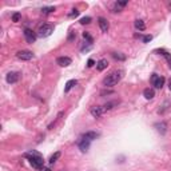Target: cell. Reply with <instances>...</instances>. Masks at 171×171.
I'll return each instance as SVG.
<instances>
[{"instance_id": "obj_8", "label": "cell", "mask_w": 171, "mask_h": 171, "mask_svg": "<svg viewBox=\"0 0 171 171\" xmlns=\"http://www.w3.org/2000/svg\"><path fill=\"white\" fill-rule=\"evenodd\" d=\"M90 112H91V115L94 116V118H100V116L104 114V110H103V107H100V106H94V107H91Z\"/></svg>"}, {"instance_id": "obj_17", "label": "cell", "mask_w": 171, "mask_h": 171, "mask_svg": "<svg viewBox=\"0 0 171 171\" xmlns=\"http://www.w3.org/2000/svg\"><path fill=\"white\" fill-rule=\"evenodd\" d=\"M156 52H159V53H162L163 56L166 58V60L169 62V66H170V68H171V55L167 51H165V50H156Z\"/></svg>"}, {"instance_id": "obj_15", "label": "cell", "mask_w": 171, "mask_h": 171, "mask_svg": "<svg viewBox=\"0 0 171 171\" xmlns=\"http://www.w3.org/2000/svg\"><path fill=\"white\" fill-rule=\"evenodd\" d=\"M76 84H78V80H75V79H71V80H68V82L66 83V87H64V92H68L70 90H72L74 87H75Z\"/></svg>"}, {"instance_id": "obj_16", "label": "cell", "mask_w": 171, "mask_h": 171, "mask_svg": "<svg viewBox=\"0 0 171 171\" xmlns=\"http://www.w3.org/2000/svg\"><path fill=\"white\" fill-rule=\"evenodd\" d=\"M134 26H135L136 29H139V31H145L146 29V24L143 23V20H135V23H134Z\"/></svg>"}, {"instance_id": "obj_11", "label": "cell", "mask_w": 171, "mask_h": 171, "mask_svg": "<svg viewBox=\"0 0 171 171\" xmlns=\"http://www.w3.org/2000/svg\"><path fill=\"white\" fill-rule=\"evenodd\" d=\"M82 138L83 139H87V140H95L96 138H99V134L98 132H95V131H87V132H84L82 135Z\"/></svg>"}, {"instance_id": "obj_31", "label": "cell", "mask_w": 171, "mask_h": 171, "mask_svg": "<svg viewBox=\"0 0 171 171\" xmlns=\"http://www.w3.org/2000/svg\"><path fill=\"white\" fill-rule=\"evenodd\" d=\"M60 171H64V170H60Z\"/></svg>"}, {"instance_id": "obj_4", "label": "cell", "mask_w": 171, "mask_h": 171, "mask_svg": "<svg viewBox=\"0 0 171 171\" xmlns=\"http://www.w3.org/2000/svg\"><path fill=\"white\" fill-rule=\"evenodd\" d=\"M151 83H152V86L155 87V88L160 90L163 87V84H165V78H163V76L156 75V74H152L151 75Z\"/></svg>"}, {"instance_id": "obj_10", "label": "cell", "mask_w": 171, "mask_h": 171, "mask_svg": "<svg viewBox=\"0 0 171 171\" xmlns=\"http://www.w3.org/2000/svg\"><path fill=\"white\" fill-rule=\"evenodd\" d=\"M98 24L100 27V29H102V32H107L110 28V23L107 22L106 18H99L98 19Z\"/></svg>"}, {"instance_id": "obj_30", "label": "cell", "mask_w": 171, "mask_h": 171, "mask_svg": "<svg viewBox=\"0 0 171 171\" xmlns=\"http://www.w3.org/2000/svg\"><path fill=\"white\" fill-rule=\"evenodd\" d=\"M169 87H170V90H171V79H170V82H169Z\"/></svg>"}, {"instance_id": "obj_9", "label": "cell", "mask_w": 171, "mask_h": 171, "mask_svg": "<svg viewBox=\"0 0 171 171\" xmlns=\"http://www.w3.org/2000/svg\"><path fill=\"white\" fill-rule=\"evenodd\" d=\"M56 63H58L60 67H68L72 63V60H71V58H68V56H59V58L56 59Z\"/></svg>"}, {"instance_id": "obj_22", "label": "cell", "mask_w": 171, "mask_h": 171, "mask_svg": "<svg viewBox=\"0 0 171 171\" xmlns=\"http://www.w3.org/2000/svg\"><path fill=\"white\" fill-rule=\"evenodd\" d=\"M91 18H90V16H84V18H82L80 19V24H90V23H91Z\"/></svg>"}, {"instance_id": "obj_13", "label": "cell", "mask_w": 171, "mask_h": 171, "mask_svg": "<svg viewBox=\"0 0 171 171\" xmlns=\"http://www.w3.org/2000/svg\"><path fill=\"white\" fill-rule=\"evenodd\" d=\"M107 66H108L107 59H100L99 62L96 63V70H98V71H103V70L107 68Z\"/></svg>"}, {"instance_id": "obj_25", "label": "cell", "mask_w": 171, "mask_h": 171, "mask_svg": "<svg viewBox=\"0 0 171 171\" xmlns=\"http://www.w3.org/2000/svg\"><path fill=\"white\" fill-rule=\"evenodd\" d=\"M83 38L88 40V43H92V42H94V39L91 38V35H90L88 32H83Z\"/></svg>"}, {"instance_id": "obj_27", "label": "cell", "mask_w": 171, "mask_h": 171, "mask_svg": "<svg viewBox=\"0 0 171 171\" xmlns=\"http://www.w3.org/2000/svg\"><path fill=\"white\" fill-rule=\"evenodd\" d=\"M151 39H152L151 35H147V36H145V38H143V43H149Z\"/></svg>"}, {"instance_id": "obj_23", "label": "cell", "mask_w": 171, "mask_h": 171, "mask_svg": "<svg viewBox=\"0 0 171 171\" xmlns=\"http://www.w3.org/2000/svg\"><path fill=\"white\" fill-rule=\"evenodd\" d=\"M53 11H55V7H44V8H42L43 13H51Z\"/></svg>"}, {"instance_id": "obj_12", "label": "cell", "mask_w": 171, "mask_h": 171, "mask_svg": "<svg viewBox=\"0 0 171 171\" xmlns=\"http://www.w3.org/2000/svg\"><path fill=\"white\" fill-rule=\"evenodd\" d=\"M79 149H80V151L82 152H87L88 151V149H90V140L82 138L79 140Z\"/></svg>"}, {"instance_id": "obj_14", "label": "cell", "mask_w": 171, "mask_h": 171, "mask_svg": "<svg viewBox=\"0 0 171 171\" xmlns=\"http://www.w3.org/2000/svg\"><path fill=\"white\" fill-rule=\"evenodd\" d=\"M143 96H145L147 100H151L154 96H155V91H154L152 88H146L145 91H143Z\"/></svg>"}, {"instance_id": "obj_21", "label": "cell", "mask_w": 171, "mask_h": 171, "mask_svg": "<svg viewBox=\"0 0 171 171\" xmlns=\"http://www.w3.org/2000/svg\"><path fill=\"white\" fill-rule=\"evenodd\" d=\"M112 58L116 59V60H126V56L125 55H120V53H118V52H114L112 53Z\"/></svg>"}, {"instance_id": "obj_1", "label": "cell", "mask_w": 171, "mask_h": 171, "mask_svg": "<svg viewBox=\"0 0 171 171\" xmlns=\"http://www.w3.org/2000/svg\"><path fill=\"white\" fill-rule=\"evenodd\" d=\"M123 75H125V71L123 70H116V71H112L110 75H107L104 79H103V86L106 87H114L122 80Z\"/></svg>"}, {"instance_id": "obj_29", "label": "cell", "mask_w": 171, "mask_h": 171, "mask_svg": "<svg viewBox=\"0 0 171 171\" xmlns=\"http://www.w3.org/2000/svg\"><path fill=\"white\" fill-rule=\"evenodd\" d=\"M94 64H95V62H94L92 59H88V62H87V67H92Z\"/></svg>"}, {"instance_id": "obj_24", "label": "cell", "mask_w": 171, "mask_h": 171, "mask_svg": "<svg viewBox=\"0 0 171 171\" xmlns=\"http://www.w3.org/2000/svg\"><path fill=\"white\" fill-rule=\"evenodd\" d=\"M20 19H22V15H20L19 12H15V13L12 15V22L18 23V22H20Z\"/></svg>"}, {"instance_id": "obj_18", "label": "cell", "mask_w": 171, "mask_h": 171, "mask_svg": "<svg viewBox=\"0 0 171 171\" xmlns=\"http://www.w3.org/2000/svg\"><path fill=\"white\" fill-rule=\"evenodd\" d=\"M116 104H118L116 102H108V103H106V104L103 106V110H104V112H106V111H108V110L114 108V106H116Z\"/></svg>"}, {"instance_id": "obj_19", "label": "cell", "mask_w": 171, "mask_h": 171, "mask_svg": "<svg viewBox=\"0 0 171 171\" xmlns=\"http://www.w3.org/2000/svg\"><path fill=\"white\" fill-rule=\"evenodd\" d=\"M155 127L158 128V131L160 132V134H165L166 132V123H158V125H155Z\"/></svg>"}, {"instance_id": "obj_3", "label": "cell", "mask_w": 171, "mask_h": 171, "mask_svg": "<svg viewBox=\"0 0 171 171\" xmlns=\"http://www.w3.org/2000/svg\"><path fill=\"white\" fill-rule=\"evenodd\" d=\"M53 32V26L51 24H43V26H40V28H39V36H42V38H47V36H50L51 33Z\"/></svg>"}, {"instance_id": "obj_20", "label": "cell", "mask_w": 171, "mask_h": 171, "mask_svg": "<svg viewBox=\"0 0 171 171\" xmlns=\"http://www.w3.org/2000/svg\"><path fill=\"white\" fill-rule=\"evenodd\" d=\"M60 158V152L58 151V152H55V154H53V155L51 156V158H50V163H51V165H52V163H55L56 162V160H58Z\"/></svg>"}, {"instance_id": "obj_28", "label": "cell", "mask_w": 171, "mask_h": 171, "mask_svg": "<svg viewBox=\"0 0 171 171\" xmlns=\"http://www.w3.org/2000/svg\"><path fill=\"white\" fill-rule=\"evenodd\" d=\"M127 2H116V7H126Z\"/></svg>"}, {"instance_id": "obj_5", "label": "cell", "mask_w": 171, "mask_h": 171, "mask_svg": "<svg viewBox=\"0 0 171 171\" xmlns=\"http://www.w3.org/2000/svg\"><path fill=\"white\" fill-rule=\"evenodd\" d=\"M16 58L20 60H31L33 58V53L31 51H28V50H22V51L16 53Z\"/></svg>"}, {"instance_id": "obj_2", "label": "cell", "mask_w": 171, "mask_h": 171, "mask_svg": "<svg viewBox=\"0 0 171 171\" xmlns=\"http://www.w3.org/2000/svg\"><path fill=\"white\" fill-rule=\"evenodd\" d=\"M26 158H28L29 163L32 165V167H35L36 170H42L43 166H44V160L40 156V154L35 152V151H31V152H27L26 154Z\"/></svg>"}, {"instance_id": "obj_26", "label": "cell", "mask_w": 171, "mask_h": 171, "mask_svg": "<svg viewBox=\"0 0 171 171\" xmlns=\"http://www.w3.org/2000/svg\"><path fill=\"white\" fill-rule=\"evenodd\" d=\"M78 15H79V11H78V9H72V12L70 13V16H71V18H76Z\"/></svg>"}, {"instance_id": "obj_7", "label": "cell", "mask_w": 171, "mask_h": 171, "mask_svg": "<svg viewBox=\"0 0 171 171\" xmlns=\"http://www.w3.org/2000/svg\"><path fill=\"white\" fill-rule=\"evenodd\" d=\"M20 78V74L19 72H8L5 76V80L7 83H9V84H13V83H16Z\"/></svg>"}, {"instance_id": "obj_6", "label": "cell", "mask_w": 171, "mask_h": 171, "mask_svg": "<svg viewBox=\"0 0 171 171\" xmlns=\"http://www.w3.org/2000/svg\"><path fill=\"white\" fill-rule=\"evenodd\" d=\"M24 38H26V40L28 43H35V40H36V33L32 31V29H29V28H26L24 29Z\"/></svg>"}]
</instances>
